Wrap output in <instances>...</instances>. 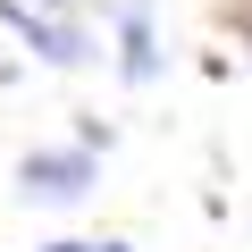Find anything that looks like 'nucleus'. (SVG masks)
I'll return each mask as SVG.
<instances>
[{"instance_id": "obj_2", "label": "nucleus", "mask_w": 252, "mask_h": 252, "mask_svg": "<svg viewBox=\"0 0 252 252\" xmlns=\"http://www.w3.org/2000/svg\"><path fill=\"white\" fill-rule=\"evenodd\" d=\"M17 185H26V202H84V193H93V152H84V143H67V152H26V160H17Z\"/></svg>"}, {"instance_id": "obj_4", "label": "nucleus", "mask_w": 252, "mask_h": 252, "mask_svg": "<svg viewBox=\"0 0 252 252\" xmlns=\"http://www.w3.org/2000/svg\"><path fill=\"white\" fill-rule=\"evenodd\" d=\"M42 252H126V244H109V235H101V244H84V235H76V244H42Z\"/></svg>"}, {"instance_id": "obj_1", "label": "nucleus", "mask_w": 252, "mask_h": 252, "mask_svg": "<svg viewBox=\"0 0 252 252\" xmlns=\"http://www.w3.org/2000/svg\"><path fill=\"white\" fill-rule=\"evenodd\" d=\"M0 17H9V26L26 34V51H34V59H51V67H84V59H101V51H93V34H84L76 17H59V9H34V0H0Z\"/></svg>"}, {"instance_id": "obj_3", "label": "nucleus", "mask_w": 252, "mask_h": 252, "mask_svg": "<svg viewBox=\"0 0 252 252\" xmlns=\"http://www.w3.org/2000/svg\"><path fill=\"white\" fill-rule=\"evenodd\" d=\"M118 76L126 84H152L160 76V42H152V9H143V0L118 17Z\"/></svg>"}]
</instances>
